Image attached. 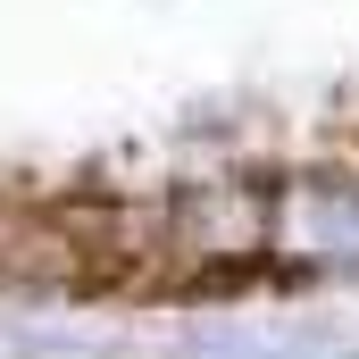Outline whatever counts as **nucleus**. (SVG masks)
Returning a JSON list of instances; mask_svg holds the SVG:
<instances>
[{
  "mask_svg": "<svg viewBox=\"0 0 359 359\" xmlns=\"http://www.w3.org/2000/svg\"><path fill=\"white\" fill-rule=\"evenodd\" d=\"M0 359H59L50 343H34V334H0Z\"/></svg>",
  "mask_w": 359,
  "mask_h": 359,
  "instance_id": "obj_1",
  "label": "nucleus"
}]
</instances>
